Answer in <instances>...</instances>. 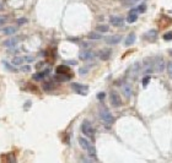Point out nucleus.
<instances>
[{
	"mask_svg": "<svg viewBox=\"0 0 172 163\" xmlns=\"http://www.w3.org/2000/svg\"><path fill=\"white\" fill-rule=\"evenodd\" d=\"M98 114H100L101 120L103 121L106 125H112V124L114 123V117L111 114V112H110L106 107H101V108H100Z\"/></svg>",
	"mask_w": 172,
	"mask_h": 163,
	"instance_id": "obj_1",
	"label": "nucleus"
},
{
	"mask_svg": "<svg viewBox=\"0 0 172 163\" xmlns=\"http://www.w3.org/2000/svg\"><path fill=\"white\" fill-rule=\"evenodd\" d=\"M154 73H155V69H154V60H152V58L144 59V63H143V66H141V74L143 75H151Z\"/></svg>",
	"mask_w": 172,
	"mask_h": 163,
	"instance_id": "obj_2",
	"label": "nucleus"
},
{
	"mask_svg": "<svg viewBox=\"0 0 172 163\" xmlns=\"http://www.w3.org/2000/svg\"><path fill=\"white\" fill-rule=\"evenodd\" d=\"M81 131H83L84 135H86V136H89V138H94L95 136V129H94V126L91 125L90 121H87V120L83 121Z\"/></svg>",
	"mask_w": 172,
	"mask_h": 163,
	"instance_id": "obj_3",
	"label": "nucleus"
},
{
	"mask_svg": "<svg viewBox=\"0 0 172 163\" xmlns=\"http://www.w3.org/2000/svg\"><path fill=\"white\" fill-rule=\"evenodd\" d=\"M154 69L155 73H162L165 70V60L161 57H154Z\"/></svg>",
	"mask_w": 172,
	"mask_h": 163,
	"instance_id": "obj_4",
	"label": "nucleus"
},
{
	"mask_svg": "<svg viewBox=\"0 0 172 163\" xmlns=\"http://www.w3.org/2000/svg\"><path fill=\"white\" fill-rule=\"evenodd\" d=\"M71 88L77 94H81V96H86L87 92H89V86L83 85V84H71Z\"/></svg>",
	"mask_w": 172,
	"mask_h": 163,
	"instance_id": "obj_5",
	"label": "nucleus"
},
{
	"mask_svg": "<svg viewBox=\"0 0 172 163\" xmlns=\"http://www.w3.org/2000/svg\"><path fill=\"white\" fill-rule=\"evenodd\" d=\"M110 98H111V104L113 107H121L122 105V99H121L119 94H118L117 92L112 91L111 94H110Z\"/></svg>",
	"mask_w": 172,
	"mask_h": 163,
	"instance_id": "obj_6",
	"label": "nucleus"
},
{
	"mask_svg": "<svg viewBox=\"0 0 172 163\" xmlns=\"http://www.w3.org/2000/svg\"><path fill=\"white\" fill-rule=\"evenodd\" d=\"M19 40H20L19 37H10V38H8L6 40H4L3 46H4L5 48H14V47L17 46Z\"/></svg>",
	"mask_w": 172,
	"mask_h": 163,
	"instance_id": "obj_7",
	"label": "nucleus"
},
{
	"mask_svg": "<svg viewBox=\"0 0 172 163\" xmlns=\"http://www.w3.org/2000/svg\"><path fill=\"white\" fill-rule=\"evenodd\" d=\"M122 40V36L121 34H113V36H110L106 38V43L110 44V46H114V44H118Z\"/></svg>",
	"mask_w": 172,
	"mask_h": 163,
	"instance_id": "obj_8",
	"label": "nucleus"
},
{
	"mask_svg": "<svg viewBox=\"0 0 172 163\" xmlns=\"http://www.w3.org/2000/svg\"><path fill=\"white\" fill-rule=\"evenodd\" d=\"M139 70H140V65H139V63H135L133 66L130 67V70H129V77H130L131 80H135L137 76H138Z\"/></svg>",
	"mask_w": 172,
	"mask_h": 163,
	"instance_id": "obj_9",
	"label": "nucleus"
},
{
	"mask_svg": "<svg viewBox=\"0 0 172 163\" xmlns=\"http://www.w3.org/2000/svg\"><path fill=\"white\" fill-rule=\"evenodd\" d=\"M110 22L112 23V26H116V27H122L124 25V20L121 16H111Z\"/></svg>",
	"mask_w": 172,
	"mask_h": 163,
	"instance_id": "obj_10",
	"label": "nucleus"
},
{
	"mask_svg": "<svg viewBox=\"0 0 172 163\" xmlns=\"http://www.w3.org/2000/svg\"><path fill=\"white\" fill-rule=\"evenodd\" d=\"M144 39L149 40V42H155L157 39V31L156 30H150L149 32H146L144 34Z\"/></svg>",
	"mask_w": 172,
	"mask_h": 163,
	"instance_id": "obj_11",
	"label": "nucleus"
},
{
	"mask_svg": "<svg viewBox=\"0 0 172 163\" xmlns=\"http://www.w3.org/2000/svg\"><path fill=\"white\" fill-rule=\"evenodd\" d=\"M137 20H138V11H137V9H131V10L129 11V13H128L127 21H128L129 23H134Z\"/></svg>",
	"mask_w": 172,
	"mask_h": 163,
	"instance_id": "obj_12",
	"label": "nucleus"
},
{
	"mask_svg": "<svg viewBox=\"0 0 172 163\" xmlns=\"http://www.w3.org/2000/svg\"><path fill=\"white\" fill-rule=\"evenodd\" d=\"M111 54H112V50L107 48V49H102V50H100L98 57H100V59H102V60H108V59L111 58Z\"/></svg>",
	"mask_w": 172,
	"mask_h": 163,
	"instance_id": "obj_13",
	"label": "nucleus"
},
{
	"mask_svg": "<svg viewBox=\"0 0 172 163\" xmlns=\"http://www.w3.org/2000/svg\"><path fill=\"white\" fill-rule=\"evenodd\" d=\"M79 58L81 60H90V59L94 58V53L91 50H83L80 54H79Z\"/></svg>",
	"mask_w": 172,
	"mask_h": 163,
	"instance_id": "obj_14",
	"label": "nucleus"
},
{
	"mask_svg": "<svg viewBox=\"0 0 172 163\" xmlns=\"http://www.w3.org/2000/svg\"><path fill=\"white\" fill-rule=\"evenodd\" d=\"M71 74H57L56 75V80L59 81V82H65V81H69L71 79Z\"/></svg>",
	"mask_w": 172,
	"mask_h": 163,
	"instance_id": "obj_15",
	"label": "nucleus"
},
{
	"mask_svg": "<svg viewBox=\"0 0 172 163\" xmlns=\"http://www.w3.org/2000/svg\"><path fill=\"white\" fill-rule=\"evenodd\" d=\"M49 73H50V69H46L44 71L37 73V74H35V75H33V80H36V81H41V80H43V79H44Z\"/></svg>",
	"mask_w": 172,
	"mask_h": 163,
	"instance_id": "obj_16",
	"label": "nucleus"
},
{
	"mask_svg": "<svg viewBox=\"0 0 172 163\" xmlns=\"http://www.w3.org/2000/svg\"><path fill=\"white\" fill-rule=\"evenodd\" d=\"M122 91H123V94L125 96V98H130L131 93H133V91H131V86L129 84H124L122 86Z\"/></svg>",
	"mask_w": 172,
	"mask_h": 163,
	"instance_id": "obj_17",
	"label": "nucleus"
},
{
	"mask_svg": "<svg viewBox=\"0 0 172 163\" xmlns=\"http://www.w3.org/2000/svg\"><path fill=\"white\" fill-rule=\"evenodd\" d=\"M26 63V60H25V57H15L14 59L11 60V64L12 65H15V66H21V65H23Z\"/></svg>",
	"mask_w": 172,
	"mask_h": 163,
	"instance_id": "obj_18",
	"label": "nucleus"
},
{
	"mask_svg": "<svg viewBox=\"0 0 172 163\" xmlns=\"http://www.w3.org/2000/svg\"><path fill=\"white\" fill-rule=\"evenodd\" d=\"M56 71H57V74H70V70L67 65H59Z\"/></svg>",
	"mask_w": 172,
	"mask_h": 163,
	"instance_id": "obj_19",
	"label": "nucleus"
},
{
	"mask_svg": "<svg viewBox=\"0 0 172 163\" xmlns=\"http://www.w3.org/2000/svg\"><path fill=\"white\" fill-rule=\"evenodd\" d=\"M16 31H17V27H15V26H9V27H6V28L4 30V34H5V36H12Z\"/></svg>",
	"mask_w": 172,
	"mask_h": 163,
	"instance_id": "obj_20",
	"label": "nucleus"
},
{
	"mask_svg": "<svg viewBox=\"0 0 172 163\" xmlns=\"http://www.w3.org/2000/svg\"><path fill=\"white\" fill-rule=\"evenodd\" d=\"M79 144H80V146L84 148V150H87V148L91 146L90 141H89V140H86L85 138H79Z\"/></svg>",
	"mask_w": 172,
	"mask_h": 163,
	"instance_id": "obj_21",
	"label": "nucleus"
},
{
	"mask_svg": "<svg viewBox=\"0 0 172 163\" xmlns=\"http://www.w3.org/2000/svg\"><path fill=\"white\" fill-rule=\"evenodd\" d=\"M134 42H135V34L134 33H130L127 37V39H125V46H131Z\"/></svg>",
	"mask_w": 172,
	"mask_h": 163,
	"instance_id": "obj_22",
	"label": "nucleus"
},
{
	"mask_svg": "<svg viewBox=\"0 0 172 163\" xmlns=\"http://www.w3.org/2000/svg\"><path fill=\"white\" fill-rule=\"evenodd\" d=\"M139 1H141V0H124L123 5H124V6H133V5L138 4Z\"/></svg>",
	"mask_w": 172,
	"mask_h": 163,
	"instance_id": "obj_23",
	"label": "nucleus"
},
{
	"mask_svg": "<svg viewBox=\"0 0 172 163\" xmlns=\"http://www.w3.org/2000/svg\"><path fill=\"white\" fill-rule=\"evenodd\" d=\"M87 37H89V39H101L102 38V36L97 32H90Z\"/></svg>",
	"mask_w": 172,
	"mask_h": 163,
	"instance_id": "obj_24",
	"label": "nucleus"
},
{
	"mask_svg": "<svg viewBox=\"0 0 172 163\" xmlns=\"http://www.w3.org/2000/svg\"><path fill=\"white\" fill-rule=\"evenodd\" d=\"M53 88H54V84H53V82H44L43 84V90L44 91H52Z\"/></svg>",
	"mask_w": 172,
	"mask_h": 163,
	"instance_id": "obj_25",
	"label": "nucleus"
},
{
	"mask_svg": "<svg viewBox=\"0 0 172 163\" xmlns=\"http://www.w3.org/2000/svg\"><path fill=\"white\" fill-rule=\"evenodd\" d=\"M110 30V27L107 25H98L97 26V31L98 32H108Z\"/></svg>",
	"mask_w": 172,
	"mask_h": 163,
	"instance_id": "obj_26",
	"label": "nucleus"
},
{
	"mask_svg": "<svg viewBox=\"0 0 172 163\" xmlns=\"http://www.w3.org/2000/svg\"><path fill=\"white\" fill-rule=\"evenodd\" d=\"M3 64H4V66L6 67V69H8V70H10L11 73H16V71H17V69H15V67L12 66V65H10L8 61H3Z\"/></svg>",
	"mask_w": 172,
	"mask_h": 163,
	"instance_id": "obj_27",
	"label": "nucleus"
},
{
	"mask_svg": "<svg viewBox=\"0 0 172 163\" xmlns=\"http://www.w3.org/2000/svg\"><path fill=\"white\" fill-rule=\"evenodd\" d=\"M8 22V16L6 15H0V27L4 26Z\"/></svg>",
	"mask_w": 172,
	"mask_h": 163,
	"instance_id": "obj_28",
	"label": "nucleus"
},
{
	"mask_svg": "<svg viewBox=\"0 0 172 163\" xmlns=\"http://www.w3.org/2000/svg\"><path fill=\"white\" fill-rule=\"evenodd\" d=\"M20 70H21V71H25V73L31 71V66H30V65H21V66H20Z\"/></svg>",
	"mask_w": 172,
	"mask_h": 163,
	"instance_id": "obj_29",
	"label": "nucleus"
},
{
	"mask_svg": "<svg viewBox=\"0 0 172 163\" xmlns=\"http://www.w3.org/2000/svg\"><path fill=\"white\" fill-rule=\"evenodd\" d=\"M87 71H89V66L80 67V69H79V74L80 75H85V74H87Z\"/></svg>",
	"mask_w": 172,
	"mask_h": 163,
	"instance_id": "obj_30",
	"label": "nucleus"
},
{
	"mask_svg": "<svg viewBox=\"0 0 172 163\" xmlns=\"http://www.w3.org/2000/svg\"><path fill=\"white\" fill-rule=\"evenodd\" d=\"M149 81H150V76L149 75H146L144 79H143V86L144 87H146L148 86V84H149Z\"/></svg>",
	"mask_w": 172,
	"mask_h": 163,
	"instance_id": "obj_31",
	"label": "nucleus"
},
{
	"mask_svg": "<svg viewBox=\"0 0 172 163\" xmlns=\"http://www.w3.org/2000/svg\"><path fill=\"white\" fill-rule=\"evenodd\" d=\"M145 10H146V5H145V4H141V5H139V6L137 7V11H138V12H145Z\"/></svg>",
	"mask_w": 172,
	"mask_h": 163,
	"instance_id": "obj_32",
	"label": "nucleus"
},
{
	"mask_svg": "<svg viewBox=\"0 0 172 163\" xmlns=\"http://www.w3.org/2000/svg\"><path fill=\"white\" fill-rule=\"evenodd\" d=\"M164 39H165V40H172V32H167V33L164 36Z\"/></svg>",
	"mask_w": 172,
	"mask_h": 163,
	"instance_id": "obj_33",
	"label": "nucleus"
},
{
	"mask_svg": "<svg viewBox=\"0 0 172 163\" xmlns=\"http://www.w3.org/2000/svg\"><path fill=\"white\" fill-rule=\"evenodd\" d=\"M168 74H170V76L172 77V61L168 64Z\"/></svg>",
	"mask_w": 172,
	"mask_h": 163,
	"instance_id": "obj_34",
	"label": "nucleus"
},
{
	"mask_svg": "<svg viewBox=\"0 0 172 163\" xmlns=\"http://www.w3.org/2000/svg\"><path fill=\"white\" fill-rule=\"evenodd\" d=\"M97 98H98V99H103V98H104V93H103V92H100V93L97 94Z\"/></svg>",
	"mask_w": 172,
	"mask_h": 163,
	"instance_id": "obj_35",
	"label": "nucleus"
},
{
	"mask_svg": "<svg viewBox=\"0 0 172 163\" xmlns=\"http://www.w3.org/2000/svg\"><path fill=\"white\" fill-rule=\"evenodd\" d=\"M43 65H44V63H43V61H41V63H38V64L36 65V67H37V69L39 70V69H41V67H42Z\"/></svg>",
	"mask_w": 172,
	"mask_h": 163,
	"instance_id": "obj_36",
	"label": "nucleus"
},
{
	"mask_svg": "<svg viewBox=\"0 0 172 163\" xmlns=\"http://www.w3.org/2000/svg\"><path fill=\"white\" fill-rule=\"evenodd\" d=\"M23 22H26V20H19V23H23Z\"/></svg>",
	"mask_w": 172,
	"mask_h": 163,
	"instance_id": "obj_37",
	"label": "nucleus"
},
{
	"mask_svg": "<svg viewBox=\"0 0 172 163\" xmlns=\"http://www.w3.org/2000/svg\"><path fill=\"white\" fill-rule=\"evenodd\" d=\"M2 9H3V4H2V3H0V10H2Z\"/></svg>",
	"mask_w": 172,
	"mask_h": 163,
	"instance_id": "obj_38",
	"label": "nucleus"
},
{
	"mask_svg": "<svg viewBox=\"0 0 172 163\" xmlns=\"http://www.w3.org/2000/svg\"><path fill=\"white\" fill-rule=\"evenodd\" d=\"M171 12H172V10H171Z\"/></svg>",
	"mask_w": 172,
	"mask_h": 163,
	"instance_id": "obj_39",
	"label": "nucleus"
}]
</instances>
